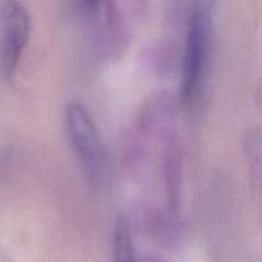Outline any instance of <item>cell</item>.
<instances>
[{
  "mask_svg": "<svg viewBox=\"0 0 262 262\" xmlns=\"http://www.w3.org/2000/svg\"><path fill=\"white\" fill-rule=\"evenodd\" d=\"M211 15L205 4H196L189 13L182 61V102L193 106L202 91L211 51Z\"/></svg>",
  "mask_w": 262,
  "mask_h": 262,
  "instance_id": "obj_1",
  "label": "cell"
},
{
  "mask_svg": "<svg viewBox=\"0 0 262 262\" xmlns=\"http://www.w3.org/2000/svg\"><path fill=\"white\" fill-rule=\"evenodd\" d=\"M64 119L79 163L90 176L97 177L102 166V147L91 114L81 102L73 101L67 106Z\"/></svg>",
  "mask_w": 262,
  "mask_h": 262,
  "instance_id": "obj_2",
  "label": "cell"
},
{
  "mask_svg": "<svg viewBox=\"0 0 262 262\" xmlns=\"http://www.w3.org/2000/svg\"><path fill=\"white\" fill-rule=\"evenodd\" d=\"M31 15L19 2L3 3L0 10V64L7 78L14 76L28 42Z\"/></svg>",
  "mask_w": 262,
  "mask_h": 262,
  "instance_id": "obj_3",
  "label": "cell"
},
{
  "mask_svg": "<svg viewBox=\"0 0 262 262\" xmlns=\"http://www.w3.org/2000/svg\"><path fill=\"white\" fill-rule=\"evenodd\" d=\"M113 262H136V251L128 220L123 215L113 228Z\"/></svg>",
  "mask_w": 262,
  "mask_h": 262,
  "instance_id": "obj_4",
  "label": "cell"
}]
</instances>
